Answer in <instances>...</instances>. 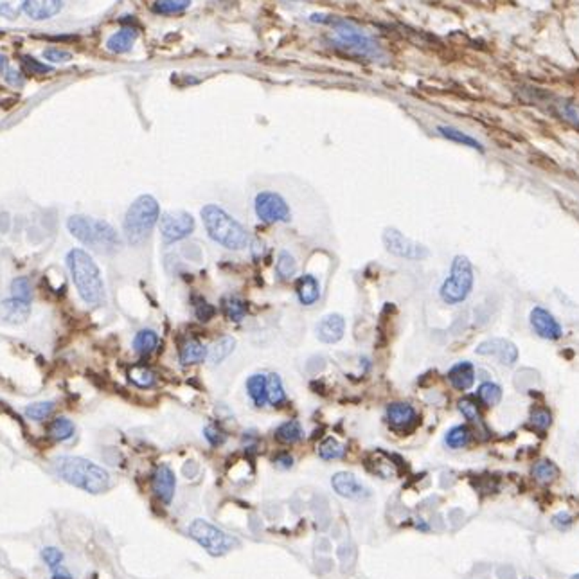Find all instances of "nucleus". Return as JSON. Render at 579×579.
Instances as JSON below:
<instances>
[{"label": "nucleus", "instance_id": "1", "mask_svg": "<svg viewBox=\"0 0 579 579\" xmlns=\"http://www.w3.org/2000/svg\"><path fill=\"white\" fill-rule=\"evenodd\" d=\"M53 466L62 481L92 495L103 493L110 488V473L89 459L63 455L54 461Z\"/></svg>", "mask_w": 579, "mask_h": 579}, {"label": "nucleus", "instance_id": "2", "mask_svg": "<svg viewBox=\"0 0 579 579\" xmlns=\"http://www.w3.org/2000/svg\"><path fill=\"white\" fill-rule=\"evenodd\" d=\"M67 266L77 293L85 304L98 306L104 301V283L95 261L81 248H72L67 254Z\"/></svg>", "mask_w": 579, "mask_h": 579}, {"label": "nucleus", "instance_id": "3", "mask_svg": "<svg viewBox=\"0 0 579 579\" xmlns=\"http://www.w3.org/2000/svg\"><path fill=\"white\" fill-rule=\"evenodd\" d=\"M202 221L207 236L227 250H243L248 245L247 229L221 207L212 203L203 207Z\"/></svg>", "mask_w": 579, "mask_h": 579}, {"label": "nucleus", "instance_id": "4", "mask_svg": "<svg viewBox=\"0 0 579 579\" xmlns=\"http://www.w3.org/2000/svg\"><path fill=\"white\" fill-rule=\"evenodd\" d=\"M67 229L77 241H81L92 250L108 254V252H113L121 247V238H119L117 230L103 220L76 214L71 216L67 220Z\"/></svg>", "mask_w": 579, "mask_h": 579}, {"label": "nucleus", "instance_id": "5", "mask_svg": "<svg viewBox=\"0 0 579 579\" xmlns=\"http://www.w3.org/2000/svg\"><path fill=\"white\" fill-rule=\"evenodd\" d=\"M160 218V207L151 194H143L128 207L125 216V234L131 245H140L148 238Z\"/></svg>", "mask_w": 579, "mask_h": 579}, {"label": "nucleus", "instance_id": "6", "mask_svg": "<svg viewBox=\"0 0 579 579\" xmlns=\"http://www.w3.org/2000/svg\"><path fill=\"white\" fill-rule=\"evenodd\" d=\"M315 20L326 22L333 27V31H335L333 42L338 47H342V49L358 54L362 58H378L380 56V49H378L376 42L373 38H369L360 29H356L353 24L346 22V20H338V18H315Z\"/></svg>", "mask_w": 579, "mask_h": 579}, {"label": "nucleus", "instance_id": "7", "mask_svg": "<svg viewBox=\"0 0 579 579\" xmlns=\"http://www.w3.org/2000/svg\"><path fill=\"white\" fill-rule=\"evenodd\" d=\"M473 288V266L466 256H457L452 263V270L439 290L441 299L446 304H459L466 301Z\"/></svg>", "mask_w": 579, "mask_h": 579}, {"label": "nucleus", "instance_id": "8", "mask_svg": "<svg viewBox=\"0 0 579 579\" xmlns=\"http://www.w3.org/2000/svg\"><path fill=\"white\" fill-rule=\"evenodd\" d=\"M187 533L211 556H223V554L230 553L234 547H239V542L234 536L227 535L225 531L218 529L216 526H212V524L205 520H200V518L193 520Z\"/></svg>", "mask_w": 579, "mask_h": 579}, {"label": "nucleus", "instance_id": "9", "mask_svg": "<svg viewBox=\"0 0 579 579\" xmlns=\"http://www.w3.org/2000/svg\"><path fill=\"white\" fill-rule=\"evenodd\" d=\"M254 211L263 223H288L292 218L286 200L274 191H261L254 202Z\"/></svg>", "mask_w": 579, "mask_h": 579}, {"label": "nucleus", "instance_id": "10", "mask_svg": "<svg viewBox=\"0 0 579 579\" xmlns=\"http://www.w3.org/2000/svg\"><path fill=\"white\" fill-rule=\"evenodd\" d=\"M194 230V218L185 211H169L160 218V236L166 245L182 241Z\"/></svg>", "mask_w": 579, "mask_h": 579}, {"label": "nucleus", "instance_id": "11", "mask_svg": "<svg viewBox=\"0 0 579 579\" xmlns=\"http://www.w3.org/2000/svg\"><path fill=\"white\" fill-rule=\"evenodd\" d=\"M383 245H385V248L391 254L398 257H405V259H425L430 254L425 245L412 241V239L403 236L400 230L396 229L383 230Z\"/></svg>", "mask_w": 579, "mask_h": 579}, {"label": "nucleus", "instance_id": "12", "mask_svg": "<svg viewBox=\"0 0 579 579\" xmlns=\"http://www.w3.org/2000/svg\"><path fill=\"white\" fill-rule=\"evenodd\" d=\"M477 355L481 356H493L502 365H515L518 360V349L513 342L506 340V338H490V340L479 344L475 349Z\"/></svg>", "mask_w": 579, "mask_h": 579}, {"label": "nucleus", "instance_id": "13", "mask_svg": "<svg viewBox=\"0 0 579 579\" xmlns=\"http://www.w3.org/2000/svg\"><path fill=\"white\" fill-rule=\"evenodd\" d=\"M331 486L333 490L337 491V495H340L344 499L360 500L367 499L369 495H371V490H369L364 482H360L353 473L347 472L335 473L331 479Z\"/></svg>", "mask_w": 579, "mask_h": 579}, {"label": "nucleus", "instance_id": "14", "mask_svg": "<svg viewBox=\"0 0 579 579\" xmlns=\"http://www.w3.org/2000/svg\"><path fill=\"white\" fill-rule=\"evenodd\" d=\"M529 320L531 328L535 329V333L540 338H545V340H558V338H562V326L554 319L553 313H549L544 308H535V310L531 311Z\"/></svg>", "mask_w": 579, "mask_h": 579}, {"label": "nucleus", "instance_id": "15", "mask_svg": "<svg viewBox=\"0 0 579 579\" xmlns=\"http://www.w3.org/2000/svg\"><path fill=\"white\" fill-rule=\"evenodd\" d=\"M315 331H317V338L324 342V344H337L344 337L346 320H344L340 313H329L320 319Z\"/></svg>", "mask_w": 579, "mask_h": 579}, {"label": "nucleus", "instance_id": "16", "mask_svg": "<svg viewBox=\"0 0 579 579\" xmlns=\"http://www.w3.org/2000/svg\"><path fill=\"white\" fill-rule=\"evenodd\" d=\"M151 486L158 499L164 504H169L171 500H173V495H175L176 488V479L173 470H171L167 464H160V466L155 470V473H153Z\"/></svg>", "mask_w": 579, "mask_h": 579}, {"label": "nucleus", "instance_id": "17", "mask_svg": "<svg viewBox=\"0 0 579 579\" xmlns=\"http://www.w3.org/2000/svg\"><path fill=\"white\" fill-rule=\"evenodd\" d=\"M31 313V301H24V299H17L11 297L8 301L0 304V315L6 322L20 324L29 317Z\"/></svg>", "mask_w": 579, "mask_h": 579}, {"label": "nucleus", "instance_id": "18", "mask_svg": "<svg viewBox=\"0 0 579 579\" xmlns=\"http://www.w3.org/2000/svg\"><path fill=\"white\" fill-rule=\"evenodd\" d=\"M418 419V414L409 403H392L387 407V421L396 428H409Z\"/></svg>", "mask_w": 579, "mask_h": 579}, {"label": "nucleus", "instance_id": "19", "mask_svg": "<svg viewBox=\"0 0 579 579\" xmlns=\"http://www.w3.org/2000/svg\"><path fill=\"white\" fill-rule=\"evenodd\" d=\"M297 297L302 306H313L320 299V284L311 274L301 275L297 279Z\"/></svg>", "mask_w": 579, "mask_h": 579}, {"label": "nucleus", "instance_id": "20", "mask_svg": "<svg viewBox=\"0 0 579 579\" xmlns=\"http://www.w3.org/2000/svg\"><path fill=\"white\" fill-rule=\"evenodd\" d=\"M448 380L457 391H468L475 382V367L470 362H459L448 371Z\"/></svg>", "mask_w": 579, "mask_h": 579}, {"label": "nucleus", "instance_id": "21", "mask_svg": "<svg viewBox=\"0 0 579 579\" xmlns=\"http://www.w3.org/2000/svg\"><path fill=\"white\" fill-rule=\"evenodd\" d=\"M26 13L33 20H47L59 13L62 0H26Z\"/></svg>", "mask_w": 579, "mask_h": 579}, {"label": "nucleus", "instance_id": "22", "mask_svg": "<svg viewBox=\"0 0 579 579\" xmlns=\"http://www.w3.org/2000/svg\"><path fill=\"white\" fill-rule=\"evenodd\" d=\"M135 40H137V31L131 29V27H125V29H121V31L113 33V35L108 38L107 45H108V49L112 50V53L122 54V53H128V50L134 47Z\"/></svg>", "mask_w": 579, "mask_h": 579}, {"label": "nucleus", "instance_id": "23", "mask_svg": "<svg viewBox=\"0 0 579 579\" xmlns=\"http://www.w3.org/2000/svg\"><path fill=\"white\" fill-rule=\"evenodd\" d=\"M247 392L256 407H265L268 403L266 374H252L247 380Z\"/></svg>", "mask_w": 579, "mask_h": 579}, {"label": "nucleus", "instance_id": "24", "mask_svg": "<svg viewBox=\"0 0 579 579\" xmlns=\"http://www.w3.org/2000/svg\"><path fill=\"white\" fill-rule=\"evenodd\" d=\"M207 353H209V349L203 346L202 342L187 340L182 346V349H180V362L184 365L200 364V362L207 358Z\"/></svg>", "mask_w": 579, "mask_h": 579}, {"label": "nucleus", "instance_id": "25", "mask_svg": "<svg viewBox=\"0 0 579 579\" xmlns=\"http://www.w3.org/2000/svg\"><path fill=\"white\" fill-rule=\"evenodd\" d=\"M302 436H304V432H302L301 423L295 421V419L284 421L283 425H279L277 430H275L277 441H281L284 445H293L297 441H301Z\"/></svg>", "mask_w": 579, "mask_h": 579}, {"label": "nucleus", "instance_id": "26", "mask_svg": "<svg viewBox=\"0 0 579 579\" xmlns=\"http://www.w3.org/2000/svg\"><path fill=\"white\" fill-rule=\"evenodd\" d=\"M234 346H236V340L232 337H221L220 340L214 342L211 347H209V353H207V358L212 365L221 364L227 356L234 351Z\"/></svg>", "mask_w": 579, "mask_h": 579}, {"label": "nucleus", "instance_id": "27", "mask_svg": "<svg viewBox=\"0 0 579 579\" xmlns=\"http://www.w3.org/2000/svg\"><path fill=\"white\" fill-rule=\"evenodd\" d=\"M266 389H268V403L272 407H281L286 401V392H284L283 380L275 373L266 374Z\"/></svg>", "mask_w": 579, "mask_h": 579}, {"label": "nucleus", "instance_id": "28", "mask_svg": "<svg viewBox=\"0 0 579 579\" xmlns=\"http://www.w3.org/2000/svg\"><path fill=\"white\" fill-rule=\"evenodd\" d=\"M158 346V335L153 329H143L135 335L134 338V349L139 355H149L157 349Z\"/></svg>", "mask_w": 579, "mask_h": 579}, {"label": "nucleus", "instance_id": "29", "mask_svg": "<svg viewBox=\"0 0 579 579\" xmlns=\"http://www.w3.org/2000/svg\"><path fill=\"white\" fill-rule=\"evenodd\" d=\"M74 432H76V427H74V423L67 418H56L49 425V436L53 437L54 441H59V443H65V441L72 439V437H74Z\"/></svg>", "mask_w": 579, "mask_h": 579}, {"label": "nucleus", "instance_id": "30", "mask_svg": "<svg viewBox=\"0 0 579 579\" xmlns=\"http://www.w3.org/2000/svg\"><path fill=\"white\" fill-rule=\"evenodd\" d=\"M223 313L229 320H234V322H239V320L245 319L247 315V302L239 299L236 295H229L223 299Z\"/></svg>", "mask_w": 579, "mask_h": 579}, {"label": "nucleus", "instance_id": "31", "mask_svg": "<svg viewBox=\"0 0 579 579\" xmlns=\"http://www.w3.org/2000/svg\"><path fill=\"white\" fill-rule=\"evenodd\" d=\"M191 6V0H155L153 11L158 15H178L184 13Z\"/></svg>", "mask_w": 579, "mask_h": 579}, {"label": "nucleus", "instance_id": "32", "mask_svg": "<svg viewBox=\"0 0 579 579\" xmlns=\"http://www.w3.org/2000/svg\"><path fill=\"white\" fill-rule=\"evenodd\" d=\"M439 134L443 135V137H446L448 140H454V143H459V144H464V146H470V148H475V149H484L482 148V144L479 143L477 139H473V137H470V135L463 134V131L455 130V128H450V126H439Z\"/></svg>", "mask_w": 579, "mask_h": 579}, {"label": "nucleus", "instance_id": "33", "mask_svg": "<svg viewBox=\"0 0 579 579\" xmlns=\"http://www.w3.org/2000/svg\"><path fill=\"white\" fill-rule=\"evenodd\" d=\"M558 473H560V470H558L556 464L551 463V461H540V463H536L535 468H533V477H535L538 482H542V484H549V482L556 481Z\"/></svg>", "mask_w": 579, "mask_h": 579}, {"label": "nucleus", "instance_id": "34", "mask_svg": "<svg viewBox=\"0 0 579 579\" xmlns=\"http://www.w3.org/2000/svg\"><path fill=\"white\" fill-rule=\"evenodd\" d=\"M0 74L4 77V81L8 85L15 86V89H22L24 86V76L22 72H18L17 68L9 63V59L6 56L0 54Z\"/></svg>", "mask_w": 579, "mask_h": 579}, {"label": "nucleus", "instance_id": "35", "mask_svg": "<svg viewBox=\"0 0 579 579\" xmlns=\"http://www.w3.org/2000/svg\"><path fill=\"white\" fill-rule=\"evenodd\" d=\"M275 272L281 279H292L297 272V261L290 252L283 250L275 263Z\"/></svg>", "mask_w": 579, "mask_h": 579}, {"label": "nucleus", "instance_id": "36", "mask_svg": "<svg viewBox=\"0 0 579 579\" xmlns=\"http://www.w3.org/2000/svg\"><path fill=\"white\" fill-rule=\"evenodd\" d=\"M477 394H479L482 403H486L488 407L499 405L500 400H502V389H500V385H497V383H493V382L482 383V385L479 387Z\"/></svg>", "mask_w": 579, "mask_h": 579}, {"label": "nucleus", "instance_id": "37", "mask_svg": "<svg viewBox=\"0 0 579 579\" xmlns=\"http://www.w3.org/2000/svg\"><path fill=\"white\" fill-rule=\"evenodd\" d=\"M26 416L33 421H45L47 418H50V414L54 412V403L53 401H40V403H33L29 407H26Z\"/></svg>", "mask_w": 579, "mask_h": 579}, {"label": "nucleus", "instance_id": "38", "mask_svg": "<svg viewBox=\"0 0 579 579\" xmlns=\"http://www.w3.org/2000/svg\"><path fill=\"white\" fill-rule=\"evenodd\" d=\"M346 448L338 443L335 437H328L324 439L319 446V455L324 461H333V459H340L344 455Z\"/></svg>", "mask_w": 579, "mask_h": 579}, {"label": "nucleus", "instance_id": "39", "mask_svg": "<svg viewBox=\"0 0 579 579\" xmlns=\"http://www.w3.org/2000/svg\"><path fill=\"white\" fill-rule=\"evenodd\" d=\"M446 445L450 446V448H463V446H466L468 443H470V430H468L466 427H454L450 428L448 432H446Z\"/></svg>", "mask_w": 579, "mask_h": 579}, {"label": "nucleus", "instance_id": "40", "mask_svg": "<svg viewBox=\"0 0 579 579\" xmlns=\"http://www.w3.org/2000/svg\"><path fill=\"white\" fill-rule=\"evenodd\" d=\"M130 380L137 387H143V389H148L155 383V374L149 371V369L143 367V365H137L130 371Z\"/></svg>", "mask_w": 579, "mask_h": 579}, {"label": "nucleus", "instance_id": "41", "mask_svg": "<svg viewBox=\"0 0 579 579\" xmlns=\"http://www.w3.org/2000/svg\"><path fill=\"white\" fill-rule=\"evenodd\" d=\"M31 295L33 288L27 277H17L13 283H11V297L24 299V301H31Z\"/></svg>", "mask_w": 579, "mask_h": 579}, {"label": "nucleus", "instance_id": "42", "mask_svg": "<svg viewBox=\"0 0 579 579\" xmlns=\"http://www.w3.org/2000/svg\"><path fill=\"white\" fill-rule=\"evenodd\" d=\"M26 8V0H0V17L17 18Z\"/></svg>", "mask_w": 579, "mask_h": 579}, {"label": "nucleus", "instance_id": "43", "mask_svg": "<svg viewBox=\"0 0 579 579\" xmlns=\"http://www.w3.org/2000/svg\"><path fill=\"white\" fill-rule=\"evenodd\" d=\"M42 560L49 569H56L63 563V553L56 547H45L42 549Z\"/></svg>", "mask_w": 579, "mask_h": 579}, {"label": "nucleus", "instance_id": "44", "mask_svg": "<svg viewBox=\"0 0 579 579\" xmlns=\"http://www.w3.org/2000/svg\"><path fill=\"white\" fill-rule=\"evenodd\" d=\"M459 410H461L464 418L470 419V421H479V419H481L477 403L473 400H470V398H464V400L459 401Z\"/></svg>", "mask_w": 579, "mask_h": 579}, {"label": "nucleus", "instance_id": "45", "mask_svg": "<svg viewBox=\"0 0 579 579\" xmlns=\"http://www.w3.org/2000/svg\"><path fill=\"white\" fill-rule=\"evenodd\" d=\"M551 414L547 412L545 409H538L533 412V416H531V423H533V427L538 428V430H547L549 427H551Z\"/></svg>", "mask_w": 579, "mask_h": 579}, {"label": "nucleus", "instance_id": "46", "mask_svg": "<svg viewBox=\"0 0 579 579\" xmlns=\"http://www.w3.org/2000/svg\"><path fill=\"white\" fill-rule=\"evenodd\" d=\"M194 313H196L198 320H209L214 315V308H212L211 304L207 301H203V299H196L194 301Z\"/></svg>", "mask_w": 579, "mask_h": 579}, {"label": "nucleus", "instance_id": "47", "mask_svg": "<svg viewBox=\"0 0 579 579\" xmlns=\"http://www.w3.org/2000/svg\"><path fill=\"white\" fill-rule=\"evenodd\" d=\"M203 436H205V439L211 443L212 446H220L225 443V434L221 428L214 427V425H209V427L203 430Z\"/></svg>", "mask_w": 579, "mask_h": 579}, {"label": "nucleus", "instance_id": "48", "mask_svg": "<svg viewBox=\"0 0 579 579\" xmlns=\"http://www.w3.org/2000/svg\"><path fill=\"white\" fill-rule=\"evenodd\" d=\"M44 58L49 59V62H53V63H65L71 59V54L59 49H47L44 53Z\"/></svg>", "mask_w": 579, "mask_h": 579}, {"label": "nucleus", "instance_id": "49", "mask_svg": "<svg viewBox=\"0 0 579 579\" xmlns=\"http://www.w3.org/2000/svg\"><path fill=\"white\" fill-rule=\"evenodd\" d=\"M553 526L558 527L560 531L569 529L572 526V517L569 513H558V515L553 517Z\"/></svg>", "mask_w": 579, "mask_h": 579}, {"label": "nucleus", "instance_id": "50", "mask_svg": "<svg viewBox=\"0 0 579 579\" xmlns=\"http://www.w3.org/2000/svg\"><path fill=\"white\" fill-rule=\"evenodd\" d=\"M24 63H26L27 67L31 68L33 72H40V74L50 72V67H47V65H40V63L36 62L35 58H29V56H26V58H24Z\"/></svg>", "mask_w": 579, "mask_h": 579}, {"label": "nucleus", "instance_id": "51", "mask_svg": "<svg viewBox=\"0 0 579 579\" xmlns=\"http://www.w3.org/2000/svg\"><path fill=\"white\" fill-rule=\"evenodd\" d=\"M274 463L277 464L279 468H283V470H288V468H292L293 466V457L290 454H279L277 457H275Z\"/></svg>", "mask_w": 579, "mask_h": 579}, {"label": "nucleus", "instance_id": "52", "mask_svg": "<svg viewBox=\"0 0 579 579\" xmlns=\"http://www.w3.org/2000/svg\"><path fill=\"white\" fill-rule=\"evenodd\" d=\"M53 579H72V576L67 569H63V567L59 565L56 567V569H53Z\"/></svg>", "mask_w": 579, "mask_h": 579}, {"label": "nucleus", "instance_id": "53", "mask_svg": "<svg viewBox=\"0 0 579 579\" xmlns=\"http://www.w3.org/2000/svg\"><path fill=\"white\" fill-rule=\"evenodd\" d=\"M571 579H579V574H576V576H572Z\"/></svg>", "mask_w": 579, "mask_h": 579}]
</instances>
